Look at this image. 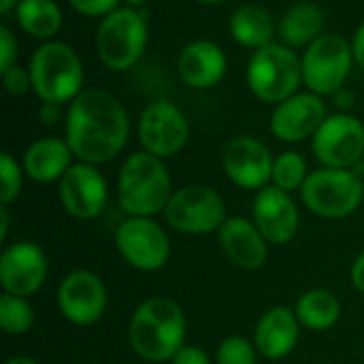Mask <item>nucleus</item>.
I'll return each instance as SVG.
<instances>
[{"mask_svg":"<svg viewBox=\"0 0 364 364\" xmlns=\"http://www.w3.org/2000/svg\"><path fill=\"white\" fill-rule=\"evenodd\" d=\"M171 196L173 181L162 158L147 151H134L126 158L117 177V200L128 218L164 213Z\"/></svg>","mask_w":364,"mask_h":364,"instance_id":"obj_3","label":"nucleus"},{"mask_svg":"<svg viewBox=\"0 0 364 364\" xmlns=\"http://www.w3.org/2000/svg\"><path fill=\"white\" fill-rule=\"evenodd\" d=\"M307 177H309L307 162L299 151H284L282 156L275 158L273 179H271L275 188L290 194L292 190H301Z\"/></svg>","mask_w":364,"mask_h":364,"instance_id":"obj_28","label":"nucleus"},{"mask_svg":"<svg viewBox=\"0 0 364 364\" xmlns=\"http://www.w3.org/2000/svg\"><path fill=\"white\" fill-rule=\"evenodd\" d=\"M252 220L264 239L273 245L290 243L299 232V209L288 192L267 186L256 192L252 203Z\"/></svg>","mask_w":364,"mask_h":364,"instance_id":"obj_17","label":"nucleus"},{"mask_svg":"<svg viewBox=\"0 0 364 364\" xmlns=\"http://www.w3.org/2000/svg\"><path fill=\"white\" fill-rule=\"evenodd\" d=\"M294 314H296L301 326H305L314 333H322V331L333 328L339 322L341 303L331 290L316 288V290L301 294V299L296 301Z\"/></svg>","mask_w":364,"mask_h":364,"instance_id":"obj_25","label":"nucleus"},{"mask_svg":"<svg viewBox=\"0 0 364 364\" xmlns=\"http://www.w3.org/2000/svg\"><path fill=\"white\" fill-rule=\"evenodd\" d=\"M147 47V21L136 9H115L102 17L96 32V51L111 70L132 68Z\"/></svg>","mask_w":364,"mask_h":364,"instance_id":"obj_7","label":"nucleus"},{"mask_svg":"<svg viewBox=\"0 0 364 364\" xmlns=\"http://www.w3.org/2000/svg\"><path fill=\"white\" fill-rule=\"evenodd\" d=\"M299 333H301V322L294 309L277 305L258 320L254 331V346L258 354H262L264 358L282 360L296 348Z\"/></svg>","mask_w":364,"mask_h":364,"instance_id":"obj_20","label":"nucleus"},{"mask_svg":"<svg viewBox=\"0 0 364 364\" xmlns=\"http://www.w3.org/2000/svg\"><path fill=\"white\" fill-rule=\"evenodd\" d=\"M188 136L190 124L177 105L168 100H156L141 113L139 141L143 151L158 158H171L186 147Z\"/></svg>","mask_w":364,"mask_h":364,"instance_id":"obj_12","label":"nucleus"},{"mask_svg":"<svg viewBox=\"0 0 364 364\" xmlns=\"http://www.w3.org/2000/svg\"><path fill=\"white\" fill-rule=\"evenodd\" d=\"M34 94L49 105L73 102L83 90V66L75 49L60 41L43 43L30 58Z\"/></svg>","mask_w":364,"mask_h":364,"instance_id":"obj_4","label":"nucleus"},{"mask_svg":"<svg viewBox=\"0 0 364 364\" xmlns=\"http://www.w3.org/2000/svg\"><path fill=\"white\" fill-rule=\"evenodd\" d=\"M119 256L136 271L154 273L166 267L171 258V239L151 218H128L115 230Z\"/></svg>","mask_w":364,"mask_h":364,"instance_id":"obj_10","label":"nucleus"},{"mask_svg":"<svg viewBox=\"0 0 364 364\" xmlns=\"http://www.w3.org/2000/svg\"><path fill=\"white\" fill-rule=\"evenodd\" d=\"M200 4H222V2H228V0H196Z\"/></svg>","mask_w":364,"mask_h":364,"instance_id":"obj_41","label":"nucleus"},{"mask_svg":"<svg viewBox=\"0 0 364 364\" xmlns=\"http://www.w3.org/2000/svg\"><path fill=\"white\" fill-rule=\"evenodd\" d=\"M352 51H354V60L364 68V21L358 26L354 41H352Z\"/></svg>","mask_w":364,"mask_h":364,"instance_id":"obj_36","label":"nucleus"},{"mask_svg":"<svg viewBox=\"0 0 364 364\" xmlns=\"http://www.w3.org/2000/svg\"><path fill=\"white\" fill-rule=\"evenodd\" d=\"M19 0H0V13L2 15H9L13 9H17Z\"/></svg>","mask_w":364,"mask_h":364,"instance_id":"obj_39","label":"nucleus"},{"mask_svg":"<svg viewBox=\"0 0 364 364\" xmlns=\"http://www.w3.org/2000/svg\"><path fill=\"white\" fill-rule=\"evenodd\" d=\"M303 81V62L288 47L271 43L256 49L247 64V85L262 102L279 105L296 94Z\"/></svg>","mask_w":364,"mask_h":364,"instance_id":"obj_5","label":"nucleus"},{"mask_svg":"<svg viewBox=\"0 0 364 364\" xmlns=\"http://www.w3.org/2000/svg\"><path fill=\"white\" fill-rule=\"evenodd\" d=\"M164 218L173 230L183 235H211L228 220L224 198L209 186H186L173 192Z\"/></svg>","mask_w":364,"mask_h":364,"instance_id":"obj_9","label":"nucleus"},{"mask_svg":"<svg viewBox=\"0 0 364 364\" xmlns=\"http://www.w3.org/2000/svg\"><path fill=\"white\" fill-rule=\"evenodd\" d=\"M23 166L17 164V160L11 154L0 156V205H11L17 200L21 192V181H23Z\"/></svg>","mask_w":364,"mask_h":364,"instance_id":"obj_30","label":"nucleus"},{"mask_svg":"<svg viewBox=\"0 0 364 364\" xmlns=\"http://www.w3.org/2000/svg\"><path fill=\"white\" fill-rule=\"evenodd\" d=\"M58 194L68 215L77 220H94L107 207L109 188L94 164L77 162L60 179Z\"/></svg>","mask_w":364,"mask_h":364,"instance_id":"obj_14","label":"nucleus"},{"mask_svg":"<svg viewBox=\"0 0 364 364\" xmlns=\"http://www.w3.org/2000/svg\"><path fill=\"white\" fill-rule=\"evenodd\" d=\"M60 115V105H49V102H43V119L49 124H53Z\"/></svg>","mask_w":364,"mask_h":364,"instance_id":"obj_37","label":"nucleus"},{"mask_svg":"<svg viewBox=\"0 0 364 364\" xmlns=\"http://www.w3.org/2000/svg\"><path fill=\"white\" fill-rule=\"evenodd\" d=\"M68 2L81 15L100 17V15H109L111 11H115L119 0H68Z\"/></svg>","mask_w":364,"mask_h":364,"instance_id":"obj_33","label":"nucleus"},{"mask_svg":"<svg viewBox=\"0 0 364 364\" xmlns=\"http://www.w3.org/2000/svg\"><path fill=\"white\" fill-rule=\"evenodd\" d=\"M130 122L122 102L98 87L83 90L68 107L66 143L85 164L111 162L126 145Z\"/></svg>","mask_w":364,"mask_h":364,"instance_id":"obj_1","label":"nucleus"},{"mask_svg":"<svg viewBox=\"0 0 364 364\" xmlns=\"http://www.w3.org/2000/svg\"><path fill=\"white\" fill-rule=\"evenodd\" d=\"M58 307L70 324L92 326L105 316L107 288L96 273L85 269L73 271L60 282Z\"/></svg>","mask_w":364,"mask_h":364,"instance_id":"obj_13","label":"nucleus"},{"mask_svg":"<svg viewBox=\"0 0 364 364\" xmlns=\"http://www.w3.org/2000/svg\"><path fill=\"white\" fill-rule=\"evenodd\" d=\"M4 364H38L34 358H28V356H13L9 358Z\"/></svg>","mask_w":364,"mask_h":364,"instance_id":"obj_40","label":"nucleus"},{"mask_svg":"<svg viewBox=\"0 0 364 364\" xmlns=\"http://www.w3.org/2000/svg\"><path fill=\"white\" fill-rule=\"evenodd\" d=\"M9 235V209L6 205H0V241H6Z\"/></svg>","mask_w":364,"mask_h":364,"instance_id":"obj_38","label":"nucleus"},{"mask_svg":"<svg viewBox=\"0 0 364 364\" xmlns=\"http://www.w3.org/2000/svg\"><path fill=\"white\" fill-rule=\"evenodd\" d=\"M47 256L32 241H17L6 245L0 256V284L4 294L32 296L47 279Z\"/></svg>","mask_w":364,"mask_h":364,"instance_id":"obj_15","label":"nucleus"},{"mask_svg":"<svg viewBox=\"0 0 364 364\" xmlns=\"http://www.w3.org/2000/svg\"><path fill=\"white\" fill-rule=\"evenodd\" d=\"M256 346L254 341L232 335L226 337L215 352V364H256Z\"/></svg>","mask_w":364,"mask_h":364,"instance_id":"obj_29","label":"nucleus"},{"mask_svg":"<svg viewBox=\"0 0 364 364\" xmlns=\"http://www.w3.org/2000/svg\"><path fill=\"white\" fill-rule=\"evenodd\" d=\"M73 151L66 141L55 136H45L34 141L23 154V173L36 183L60 181L64 173L73 166Z\"/></svg>","mask_w":364,"mask_h":364,"instance_id":"obj_22","label":"nucleus"},{"mask_svg":"<svg viewBox=\"0 0 364 364\" xmlns=\"http://www.w3.org/2000/svg\"><path fill=\"white\" fill-rule=\"evenodd\" d=\"M181 81L194 90L218 85L226 75V55L220 45L211 41H194L183 47L177 60Z\"/></svg>","mask_w":364,"mask_h":364,"instance_id":"obj_21","label":"nucleus"},{"mask_svg":"<svg viewBox=\"0 0 364 364\" xmlns=\"http://www.w3.org/2000/svg\"><path fill=\"white\" fill-rule=\"evenodd\" d=\"M273 156L269 147L254 136H235L222 154V166L228 179L243 190H262L273 179Z\"/></svg>","mask_w":364,"mask_h":364,"instance_id":"obj_16","label":"nucleus"},{"mask_svg":"<svg viewBox=\"0 0 364 364\" xmlns=\"http://www.w3.org/2000/svg\"><path fill=\"white\" fill-rule=\"evenodd\" d=\"M17 21L34 38H51L62 26L60 6L53 0H19Z\"/></svg>","mask_w":364,"mask_h":364,"instance_id":"obj_26","label":"nucleus"},{"mask_svg":"<svg viewBox=\"0 0 364 364\" xmlns=\"http://www.w3.org/2000/svg\"><path fill=\"white\" fill-rule=\"evenodd\" d=\"M218 239L228 260L243 271H258L269 258V241L254 220L228 218L218 230Z\"/></svg>","mask_w":364,"mask_h":364,"instance_id":"obj_19","label":"nucleus"},{"mask_svg":"<svg viewBox=\"0 0 364 364\" xmlns=\"http://www.w3.org/2000/svg\"><path fill=\"white\" fill-rule=\"evenodd\" d=\"M303 83L309 92L318 96L337 94L343 90V83L352 70L354 51L341 34L324 32L314 41L303 55Z\"/></svg>","mask_w":364,"mask_h":364,"instance_id":"obj_8","label":"nucleus"},{"mask_svg":"<svg viewBox=\"0 0 364 364\" xmlns=\"http://www.w3.org/2000/svg\"><path fill=\"white\" fill-rule=\"evenodd\" d=\"M126 2H128L130 6H141V4H145L147 0H126Z\"/></svg>","mask_w":364,"mask_h":364,"instance_id":"obj_42","label":"nucleus"},{"mask_svg":"<svg viewBox=\"0 0 364 364\" xmlns=\"http://www.w3.org/2000/svg\"><path fill=\"white\" fill-rule=\"evenodd\" d=\"M311 149L326 168H354L364 156L363 122L348 113L326 117L311 136Z\"/></svg>","mask_w":364,"mask_h":364,"instance_id":"obj_11","label":"nucleus"},{"mask_svg":"<svg viewBox=\"0 0 364 364\" xmlns=\"http://www.w3.org/2000/svg\"><path fill=\"white\" fill-rule=\"evenodd\" d=\"M186 314L168 296L143 301L128 324V341L136 356L149 363H168L186 346Z\"/></svg>","mask_w":364,"mask_h":364,"instance_id":"obj_2","label":"nucleus"},{"mask_svg":"<svg viewBox=\"0 0 364 364\" xmlns=\"http://www.w3.org/2000/svg\"><path fill=\"white\" fill-rule=\"evenodd\" d=\"M350 279H352V286L364 294V252L354 260V264L350 269Z\"/></svg>","mask_w":364,"mask_h":364,"instance_id":"obj_35","label":"nucleus"},{"mask_svg":"<svg viewBox=\"0 0 364 364\" xmlns=\"http://www.w3.org/2000/svg\"><path fill=\"white\" fill-rule=\"evenodd\" d=\"M15 60H17V38L6 26H2L0 28V73L13 68Z\"/></svg>","mask_w":364,"mask_h":364,"instance_id":"obj_32","label":"nucleus"},{"mask_svg":"<svg viewBox=\"0 0 364 364\" xmlns=\"http://www.w3.org/2000/svg\"><path fill=\"white\" fill-rule=\"evenodd\" d=\"M326 105L314 92L294 94L279 102L271 117V132L286 143H299L318 132L326 119Z\"/></svg>","mask_w":364,"mask_h":364,"instance_id":"obj_18","label":"nucleus"},{"mask_svg":"<svg viewBox=\"0 0 364 364\" xmlns=\"http://www.w3.org/2000/svg\"><path fill=\"white\" fill-rule=\"evenodd\" d=\"M171 364H211L209 356L205 354V350L196 348V346H183L175 356Z\"/></svg>","mask_w":364,"mask_h":364,"instance_id":"obj_34","label":"nucleus"},{"mask_svg":"<svg viewBox=\"0 0 364 364\" xmlns=\"http://www.w3.org/2000/svg\"><path fill=\"white\" fill-rule=\"evenodd\" d=\"M34 307L23 296L2 294L0 296V328L4 335L21 337L34 326Z\"/></svg>","mask_w":364,"mask_h":364,"instance_id":"obj_27","label":"nucleus"},{"mask_svg":"<svg viewBox=\"0 0 364 364\" xmlns=\"http://www.w3.org/2000/svg\"><path fill=\"white\" fill-rule=\"evenodd\" d=\"M305 207L324 220H343L364 200L363 179L352 168H320L309 173L301 188Z\"/></svg>","mask_w":364,"mask_h":364,"instance_id":"obj_6","label":"nucleus"},{"mask_svg":"<svg viewBox=\"0 0 364 364\" xmlns=\"http://www.w3.org/2000/svg\"><path fill=\"white\" fill-rule=\"evenodd\" d=\"M230 34L245 47L262 49L273 43L275 23L267 9L258 4H243L230 17Z\"/></svg>","mask_w":364,"mask_h":364,"instance_id":"obj_24","label":"nucleus"},{"mask_svg":"<svg viewBox=\"0 0 364 364\" xmlns=\"http://www.w3.org/2000/svg\"><path fill=\"white\" fill-rule=\"evenodd\" d=\"M324 13L314 2L290 6L279 23V36L288 47H309L324 32Z\"/></svg>","mask_w":364,"mask_h":364,"instance_id":"obj_23","label":"nucleus"},{"mask_svg":"<svg viewBox=\"0 0 364 364\" xmlns=\"http://www.w3.org/2000/svg\"><path fill=\"white\" fill-rule=\"evenodd\" d=\"M2 81H4V90L13 96H21L26 94L28 90H32V77H30V70L26 68H19V66H13L9 70L2 73Z\"/></svg>","mask_w":364,"mask_h":364,"instance_id":"obj_31","label":"nucleus"}]
</instances>
